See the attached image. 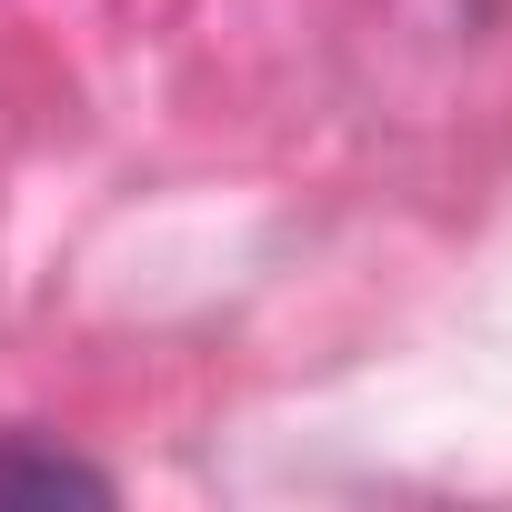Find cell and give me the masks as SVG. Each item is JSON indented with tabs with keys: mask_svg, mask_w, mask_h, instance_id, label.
Masks as SVG:
<instances>
[{
	"mask_svg": "<svg viewBox=\"0 0 512 512\" xmlns=\"http://www.w3.org/2000/svg\"><path fill=\"white\" fill-rule=\"evenodd\" d=\"M0 502H111V472L41 442H0Z\"/></svg>",
	"mask_w": 512,
	"mask_h": 512,
	"instance_id": "6da1fadb",
	"label": "cell"
}]
</instances>
